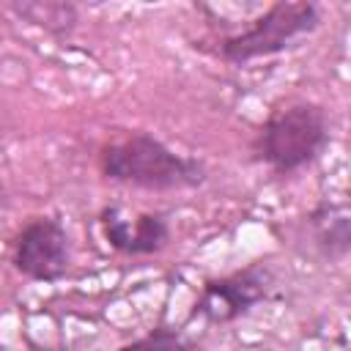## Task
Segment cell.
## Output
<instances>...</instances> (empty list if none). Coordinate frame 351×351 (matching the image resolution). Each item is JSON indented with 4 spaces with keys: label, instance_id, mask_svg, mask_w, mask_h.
<instances>
[{
    "label": "cell",
    "instance_id": "6da1fadb",
    "mask_svg": "<svg viewBox=\"0 0 351 351\" xmlns=\"http://www.w3.org/2000/svg\"><path fill=\"white\" fill-rule=\"evenodd\" d=\"M101 170L110 181L154 189V192L192 189L206 181L203 162L176 154L159 137L145 132H137L118 143L104 145Z\"/></svg>",
    "mask_w": 351,
    "mask_h": 351
},
{
    "label": "cell",
    "instance_id": "8992f818",
    "mask_svg": "<svg viewBox=\"0 0 351 351\" xmlns=\"http://www.w3.org/2000/svg\"><path fill=\"white\" fill-rule=\"evenodd\" d=\"M99 222L107 244L123 255H154L170 239V228L162 214H129L110 206L101 211Z\"/></svg>",
    "mask_w": 351,
    "mask_h": 351
},
{
    "label": "cell",
    "instance_id": "7a4b0ae2",
    "mask_svg": "<svg viewBox=\"0 0 351 351\" xmlns=\"http://www.w3.org/2000/svg\"><path fill=\"white\" fill-rule=\"evenodd\" d=\"M326 145V115L318 104L296 101L274 110L258 134V156L277 173L310 165Z\"/></svg>",
    "mask_w": 351,
    "mask_h": 351
},
{
    "label": "cell",
    "instance_id": "5b68a950",
    "mask_svg": "<svg viewBox=\"0 0 351 351\" xmlns=\"http://www.w3.org/2000/svg\"><path fill=\"white\" fill-rule=\"evenodd\" d=\"M271 271L266 263H250L247 269H239L228 277L206 282L195 313H200L211 324H228L239 315L250 313L255 304L269 299L271 293Z\"/></svg>",
    "mask_w": 351,
    "mask_h": 351
},
{
    "label": "cell",
    "instance_id": "52a82bcc",
    "mask_svg": "<svg viewBox=\"0 0 351 351\" xmlns=\"http://www.w3.org/2000/svg\"><path fill=\"white\" fill-rule=\"evenodd\" d=\"M310 230L324 258H343L351 252V203H321L310 214Z\"/></svg>",
    "mask_w": 351,
    "mask_h": 351
},
{
    "label": "cell",
    "instance_id": "ba28073f",
    "mask_svg": "<svg viewBox=\"0 0 351 351\" xmlns=\"http://www.w3.org/2000/svg\"><path fill=\"white\" fill-rule=\"evenodd\" d=\"M11 8L33 22L36 27L52 33V36H66L74 30L77 25V5L74 3H66V0H14Z\"/></svg>",
    "mask_w": 351,
    "mask_h": 351
},
{
    "label": "cell",
    "instance_id": "9c48e42d",
    "mask_svg": "<svg viewBox=\"0 0 351 351\" xmlns=\"http://www.w3.org/2000/svg\"><path fill=\"white\" fill-rule=\"evenodd\" d=\"M118 351H200L192 340H186L181 332L167 329V326H156L148 335L121 346Z\"/></svg>",
    "mask_w": 351,
    "mask_h": 351
},
{
    "label": "cell",
    "instance_id": "3957f363",
    "mask_svg": "<svg viewBox=\"0 0 351 351\" xmlns=\"http://www.w3.org/2000/svg\"><path fill=\"white\" fill-rule=\"evenodd\" d=\"M321 22L315 3H274L250 27L222 41V55L230 63H247L252 58L274 55L291 47L293 38L315 30Z\"/></svg>",
    "mask_w": 351,
    "mask_h": 351
},
{
    "label": "cell",
    "instance_id": "277c9868",
    "mask_svg": "<svg viewBox=\"0 0 351 351\" xmlns=\"http://www.w3.org/2000/svg\"><path fill=\"white\" fill-rule=\"evenodd\" d=\"M71 244L66 228L52 217L27 222L14 241V269L38 282H55L69 271Z\"/></svg>",
    "mask_w": 351,
    "mask_h": 351
}]
</instances>
